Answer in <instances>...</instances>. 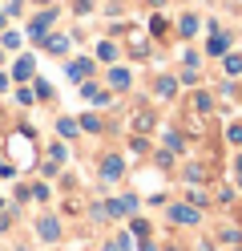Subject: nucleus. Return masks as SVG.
I'll use <instances>...</instances> for the list:
<instances>
[{"instance_id":"nucleus-1","label":"nucleus","mask_w":242,"mask_h":251,"mask_svg":"<svg viewBox=\"0 0 242 251\" xmlns=\"http://www.w3.org/2000/svg\"><path fill=\"white\" fill-rule=\"evenodd\" d=\"M166 215H170V223H177V227H198L202 223V207H194V202H170Z\"/></svg>"},{"instance_id":"nucleus-2","label":"nucleus","mask_w":242,"mask_h":251,"mask_svg":"<svg viewBox=\"0 0 242 251\" xmlns=\"http://www.w3.org/2000/svg\"><path fill=\"white\" fill-rule=\"evenodd\" d=\"M53 21H57V8H53V4H48L44 12H37V17H32V21H28V37H32V41H37V45H41V41H44L48 33H53Z\"/></svg>"},{"instance_id":"nucleus-3","label":"nucleus","mask_w":242,"mask_h":251,"mask_svg":"<svg viewBox=\"0 0 242 251\" xmlns=\"http://www.w3.org/2000/svg\"><path fill=\"white\" fill-rule=\"evenodd\" d=\"M93 65H97V57H73V61H65V77H73V81H89L93 77Z\"/></svg>"},{"instance_id":"nucleus-4","label":"nucleus","mask_w":242,"mask_h":251,"mask_svg":"<svg viewBox=\"0 0 242 251\" xmlns=\"http://www.w3.org/2000/svg\"><path fill=\"white\" fill-rule=\"evenodd\" d=\"M97 170H101L105 182H117V178H125V158H121V154H101Z\"/></svg>"},{"instance_id":"nucleus-5","label":"nucleus","mask_w":242,"mask_h":251,"mask_svg":"<svg viewBox=\"0 0 242 251\" xmlns=\"http://www.w3.org/2000/svg\"><path fill=\"white\" fill-rule=\"evenodd\" d=\"M230 45H234V33H226V28H214L206 41V57H226L230 53Z\"/></svg>"},{"instance_id":"nucleus-6","label":"nucleus","mask_w":242,"mask_h":251,"mask_svg":"<svg viewBox=\"0 0 242 251\" xmlns=\"http://www.w3.org/2000/svg\"><path fill=\"white\" fill-rule=\"evenodd\" d=\"M37 239L41 243H57L61 239V219L57 215H41L37 219Z\"/></svg>"},{"instance_id":"nucleus-7","label":"nucleus","mask_w":242,"mask_h":251,"mask_svg":"<svg viewBox=\"0 0 242 251\" xmlns=\"http://www.w3.org/2000/svg\"><path fill=\"white\" fill-rule=\"evenodd\" d=\"M105 85H109L113 93H125L129 85H133V73H129L125 65H113V69L105 73Z\"/></svg>"},{"instance_id":"nucleus-8","label":"nucleus","mask_w":242,"mask_h":251,"mask_svg":"<svg viewBox=\"0 0 242 251\" xmlns=\"http://www.w3.org/2000/svg\"><path fill=\"white\" fill-rule=\"evenodd\" d=\"M198 33H202V17H198V12H182V17H177V37L190 41V37H198Z\"/></svg>"},{"instance_id":"nucleus-9","label":"nucleus","mask_w":242,"mask_h":251,"mask_svg":"<svg viewBox=\"0 0 242 251\" xmlns=\"http://www.w3.org/2000/svg\"><path fill=\"white\" fill-rule=\"evenodd\" d=\"M69 45H73V41L65 37V33H48V37L41 41V49H44L48 57H65V53H69Z\"/></svg>"},{"instance_id":"nucleus-10","label":"nucleus","mask_w":242,"mask_h":251,"mask_svg":"<svg viewBox=\"0 0 242 251\" xmlns=\"http://www.w3.org/2000/svg\"><path fill=\"white\" fill-rule=\"evenodd\" d=\"M57 134L65 138V142H69V138L77 142V138H81V122L77 118H57Z\"/></svg>"},{"instance_id":"nucleus-11","label":"nucleus","mask_w":242,"mask_h":251,"mask_svg":"<svg viewBox=\"0 0 242 251\" xmlns=\"http://www.w3.org/2000/svg\"><path fill=\"white\" fill-rule=\"evenodd\" d=\"M154 93H157V98H174V93H177V77H170V73H161L157 81H154Z\"/></svg>"},{"instance_id":"nucleus-12","label":"nucleus","mask_w":242,"mask_h":251,"mask_svg":"<svg viewBox=\"0 0 242 251\" xmlns=\"http://www.w3.org/2000/svg\"><path fill=\"white\" fill-rule=\"evenodd\" d=\"M93 57L105 61V65H113V61H117V41H97V53Z\"/></svg>"},{"instance_id":"nucleus-13","label":"nucleus","mask_w":242,"mask_h":251,"mask_svg":"<svg viewBox=\"0 0 242 251\" xmlns=\"http://www.w3.org/2000/svg\"><path fill=\"white\" fill-rule=\"evenodd\" d=\"M222 73L226 77H242V53H226L222 57Z\"/></svg>"},{"instance_id":"nucleus-14","label":"nucleus","mask_w":242,"mask_h":251,"mask_svg":"<svg viewBox=\"0 0 242 251\" xmlns=\"http://www.w3.org/2000/svg\"><path fill=\"white\" fill-rule=\"evenodd\" d=\"M81 130H85V134H101V130H105V122H101V114H97V109H89V114L81 118Z\"/></svg>"},{"instance_id":"nucleus-15","label":"nucleus","mask_w":242,"mask_h":251,"mask_svg":"<svg viewBox=\"0 0 242 251\" xmlns=\"http://www.w3.org/2000/svg\"><path fill=\"white\" fill-rule=\"evenodd\" d=\"M32 69H37V61H32V57H21V61L12 65V77H16V81H28Z\"/></svg>"},{"instance_id":"nucleus-16","label":"nucleus","mask_w":242,"mask_h":251,"mask_svg":"<svg viewBox=\"0 0 242 251\" xmlns=\"http://www.w3.org/2000/svg\"><path fill=\"white\" fill-rule=\"evenodd\" d=\"M129 235H133V239L141 243V239H150V235H154V227L145 223V219H129Z\"/></svg>"},{"instance_id":"nucleus-17","label":"nucleus","mask_w":242,"mask_h":251,"mask_svg":"<svg viewBox=\"0 0 242 251\" xmlns=\"http://www.w3.org/2000/svg\"><path fill=\"white\" fill-rule=\"evenodd\" d=\"M218 243L238 247V243H242V227H222V231H218Z\"/></svg>"},{"instance_id":"nucleus-18","label":"nucleus","mask_w":242,"mask_h":251,"mask_svg":"<svg viewBox=\"0 0 242 251\" xmlns=\"http://www.w3.org/2000/svg\"><path fill=\"white\" fill-rule=\"evenodd\" d=\"M129 154L145 158V154H150V138H145V134H133V138H129Z\"/></svg>"},{"instance_id":"nucleus-19","label":"nucleus","mask_w":242,"mask_h":251,"mask_svg":"<svg viewBox=\"0 0 242 251\" xmlns=\"http://www.w3.org/2000/svg\"><path fill=\"white\" fill-rule=\"evenodd\" d=\"M154 130V114L145 109V114H133V134H150Z\"/></svg>"},{"instance_id":"nucleus-20","label":"nucleus","mask_w":242,"mask_h":251,"mask_svg":"<svg viewBox=\"0 0 242 251\" xmlns=\"http://www.w3.org/2000/svg\"><path fill=\"white\" fill-rule=\"evenodd\" d=\"M161 146H166L170 154H182V150H186V138L177 134V130H170V134H166V142H161Z\"/></svg>"},{"instance_id":"nucleus-21","label":"nucleus","mask_w":242,"mask_h":251,"mask_svg":"<svg viewBox=\"0 0 242 251\" xmlns=\"http://www.w3.org/2000/svg\"><path fill=\"white\" fill-rule=\"evenodd\" d=\"M150 33H154V37H166V33H170V21L161 17V12H154V17H150Z\"/></svg>"},{"instance_id":"nucleus-22","label":"nucleus","mask_w":242,"mask_h":251,"mask_svg":"<svg viewBox=\"0 0 242 251\" xmlns=\"http://www.w3.org/2000/svg\"><path fill=\"white\" fill-rule=\"evenodd\" d=\"M214 109V98L210 93H194V114H210Z\"/></svg>"},{"instance_id":"nucleus-23","label":"nucleus","mask_w":242,"mask_h":251,"mask_svg":"<svg viewBox=\"0 0 242 251\" xmlns=\"http://www.w3.org/2000/svg\"><path fill=\"white\" fill-rule=\"evenodd\" d=\"M226 142H230V146H242V122H230V126H226Z\"/></svg>"},{"instance_id":"nucleus-24","label":"nucleus","mask_w":242,"mask_h":251,"mask_svg":"<svg viewBox=\"0 0 242 251\" xmlns=\"http://www.w3.org/2000/svg\"><path fill=\"white\" fill-rule=\"evenodd\" d=\"M0 49H21V33H4V37H0Z\"/></svg>"},{"instance_id":"nucleus-25","label":"nucleus","mask_w":242,"mask_h":251,"mask_svg":"<svg viewBox=\"0 0 242 251\" xmlns=\"http://www.w3.org/2000/svg\"><path fill=\"white\" fill-rule=\"evenodd\" d=\"M177 81H182V85H198L202 73H198V69H182V73H177Z\"/></svg>"},{"instance_id":"nucleus-26","label":"nucleus","mask_w":242,"mask_h":251,"mask_svg":"<svg viewBox=\"0 0 242 251\" xmlns=\"http://www.w3.org/2000/svg\"><path fill=\"white\" fill-rule=\"evenodd\" d=\"M48 158H53V162H65V158H69V150H65L61 142H53V146H48Z\"/></svg>"},{"instance_id":"nucleus-27","label":"nucleus","mask_w":242,"mask_h":251,"mask_svg":"<svg viewBox=\"0 0 242 251\" xmlns=\"http://www.w3.org/2000/svg\"><path fill=\"white\" fill-rule=\"evenodd\" d=\"M202 65V53L198 49H186V69H198Z\"/></svg>"},{"instance_id":"nucleus-28","label":"nucleus","mask_w":242,"mask_h":251,"mask_svg":"<svg viewBox=\"0 0 242 251\" xmlns=\"http://www.w3.org/2000/svg\"><path fill=\"white\" fill-rule=\"evenodd\" d=\"M73 12H81V17H85V12H93V0H73Z\"/></svg>"},{"instance_id":"nucleus-29","label":"nucleus","mask_w":242,"mask_h":251,"mask_svg":"<svg viewBox=\"0 0 242 251\" xmlns=\"http://www.w3.org/2000/svg\"><path fill=\"white\" fill-rule=\"evenodd\" d=\"M32 98H37L32 89H16V101H21V105H32Z\"/></svg>"},{"instance_id":"nucleus-30","label":"nucleus","mask_w":242,"mask_h":251,"mask_svg":"<svg viewBox=\"0 0 242 251\" xmlns=\"http://www.w3.org/2000/svg\"><path fill=\"white\" fill-rule=\"evenodd\" d=\"M37 98L48 101V98H53V85H48V81H37Z\"/></svg>"},{"instance_id":"nucleus-31","label":"nucleus","mask_w":242,"mask_h":251,"mask_svg":"<svg viewBox=\"0 0 242 251\" xmlns=\"http://www.w3.org/2000/svg\"><path fill=\"white\" fill-rule=\"evenodd\" d=\"M32 199H41V202H44V199H48V186H44V182H37V186H32Z\"/></svg>"},{"instance_id":"nucleus-32","label":"nucleus","mask_w":242,"mask_h":251,"mask_svg":"<svg viewBox=\"0 0 242 251\" xmlns=\"http://www.w3.org/2000/svg\"><path fill=\"white\" fill-rule=\"evenodd\" d=\"M16 175V170H12V162H4V158H0V178H12Z\"/></svg>"},{"instance_id":"nucleus-33","label":"nucleus","mask_w":242,"mask_h":251,"mask_svg":"<svg viewBox=\"0 0 242 251\" xmlns=\"http://www.w3.org/2000/svg\"><path fill=\"white\" fill-rule=\"evenodd\" d=\"M141 4H150V8H161V4H166V0H141Z\"/></svg>"},{"instance_id":"nucleus-34","label":"nucleus","mask_w":242,"mask_h":251,"mask_svg":"<svg viewBox=\"0 0 242 251\" xmlns=\"http://www.w3.org/2000/svg\"><path fill=\"white\" fill-rule=\"evenodd\" d=\"M4 21H8V12H4V8H0V28H4Z\"/></svg>"},{"instance_id":"nucleus-35","label":"nucleus","mask_w":242,"mask_h":251,"mask_svg":"<svg viewBox=\"0 0 242 251\" xmlns=\"http://www.w3.org/2000/svg\"><path fill=\"white\" fill-rule=\"evenodd\" d=\"M0 89H8V77H4V73H0Z\"/></svg>"},{"instance_id":"nucleus-36","label":"nucleus","mask_w":242,"mask_h":251,"mask_svg":"<svg viewBox=\"0 0 242 251\" xmlns=\"http://www.w3.org/2000/svg\"><path fill=\"white\" fill-rule=\"evenodd\" d=\"M32 4H44V8H48V4H53V0H32Z\"/></svg>"},{"instance_id":"nucleus-37","label":"nucleus","mask_w":242,"mask_h":251,"mask_svg":"<svg viewBox=\"0 0 242 251\" xmlns=\"http://www.w3.org/2000/svg\"><path fill=\"white\" fill-rule=\"evenodd\" d=\"M238 223H242V202H238Z\"/></svg>"},{"instance_id":"nucleus-38","label":"nucleus","mask_w":242,"mask_h":251,"mask_svg":"<svg viewBox=\"0 0 242 251\" xmlns=\"http://www.w3.org/2000/svg\"><path fill=\"white\" fill-rule=\"evenodd\" d=\"M0 211H4V199H0Z\"/></svg>"},{"instance_id":"nucleus-39","label":"nucleus","mask_w":242,"mask_h":251,"mask_svg":"<svg viewBox=\"0 0 242 251\" xmlns=\"http://www.w3.org/2000/svg\"><path fill=\"white\" fill-rule=\"evenodd\" d=\"M113 4H125V0H113Z\"/></svg>"},{"instance_id":"nucleus-40","label":"nucleus","mask_w":242,"mask_h":251,"mask_svg":"<svg viewBox=\"0 0 242 251\" xmlns=\"http://www.w3.org/2000/svg\"><path fill=\"white\" fill-rule=\"evenodd\" d=\"M0 61H4V49H0Z\"/></svg>"},{"instance_id":"nucleus-41","label":"nucleus","mask_w":242,"mask_h":251,"mask_svg":"<svg viewBox=\"0 0 242 251\" xmlns=\"http://www.w3.org/2000/svg\"><path fill=\"white\" fill-rule=\"evenodd\" d=\"M234 251H242V247H234Z\"/></svg>"},{"instance_id":"nucleus-42","label":"nucleus","mask_w":242,"mask_h":251,"mask_svg":"<svg viewBox=\"0 0 242 251\" xmlns=\"http://www.w3.org/2000/svg\"><path fill=\"white\" fill-rule=\"evenodd\" d=\"M170 251H177V247H170Z\"/></svg>"}]
</instances>
